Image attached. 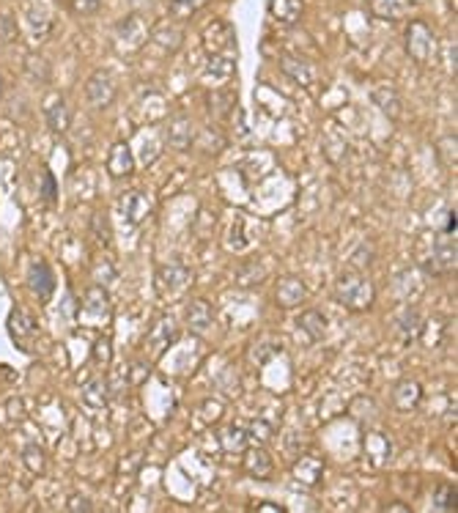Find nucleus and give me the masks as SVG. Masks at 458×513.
<instances>
[{
  "instance_id": "nucleus-1",
  "label": "nucleus",
  "mask_w": 458,
  "mask_h": 513,
  "mask_svg": "<svg viewBox=\"0 0 458 513\" xmlns=\"http://www.w3.org/2000/svg\"><path fill=\"white\" fill-rule=\"evenodd\" d=\"M333 294L335 299H337L343 308L352 310V313H365V310L374 308L376 302V286L371 283V277H365V275L357 272V269L343 272V275L335 280Z\"/></svg>"
},
{
  "instance_id": "nucleus-2",
  "label": "nucleus",
  "mask_w": 458,
  "mask_h": 513,
  "mask_svg": "<svg viewBox=\"0 0 458 513\" xmlns=\"http://www.w3.org/2000/svg\"><path fill=\"white\" fill-rule=\"evenodd\" d=\"M437 33L425 20H412L406 25V53L420 66L434 61L437 55Z\"/></svg>"
},
{
  "instance_id": "nucleus-3",
  "label": "nucleus",
  "mask_w": 458,
  "mask_h": 513,
  "mask_svg": "<svg viewBox=\"0 0 458 513\" xmlns=\"http://www.w3.org/2000/svg\"><path fill=\"white\" fill-rule=\"evenodd\" d=\"M192 283V272L184 264H162L154 275V288L162 299H179Z\"/></svg>"
},
{
  "instance_id": "nucleus-4",
  "label": "nucleus",
  "mask_w": 458,
  "mask_h": 513,
  "mask_svg": "<svg viewBox=\"0 0 458 513\" xmlns=\"http://www.w3.org/2000/svg\"><path fill=\"white\" fill-rule=\"evenodd\" d=\"M148 36H151V31H148V20L143 14H126L124 20L116 25V44L126 55L143 50Z\"/></svg>"
},
{
  "instance_id": "nucleus-5",
  "label": "nucleus",
  "mask_w": 458,
  "mask_h": 513,
  "mask_svg": "<svg viewBox=\"0 0 458 513\" xmlns=\"http://www.w3.org/2000/svg\"><path fill=\"white\" fill-rule=\"evenodd\" d=\"M420 272H423V275H431V277H442V275L456 272V242H453L447 233L437 236V242L431 245L428 258L420 264Z\"/></svg>"
},
{
  "instance_id": "nucleus-6",
  "label": "nucleus",
  "mask_w": 458,
  "mask_h": 513,
  "mask_svg": "<svg viewBox=\"0 0 458 513\" xmlns=\"http://www.w3.org/2000/svg\"><path fill=\"white\" fill-rule=\"evenodd\" d=\"M201 41L208 50V55H230V50H236V33L225 20L208 22L201 31Z\"/></svg>"
},
{
  "instance_id": "nucleus-7",
  "label": "nucleus",
  "mask_w": 458,
  "mask_h": 513,
  "mask_svg": "<svg viewBox=\"0 0 458 513\" xmlns=\"http://www.w3.org/2000/svg\"><path fill=\"white\" fill-rule=\"evenodd\" d=\"M116 80L107 72H94L85 80V99L94 110H107L110 104L116 102Z\"/></svg>"
},
{
  "instance_id": "nucleus-8",
  "label": "nucleus",
  "mask_w": 458,
  "mask_h": 513,
  "mask_svg": "<svg viewBox=\"0 0 458 513\" xmlns=\"http://www.w3.org/2000/svg\"><path fill=\"white\" fill-rule=\"evenodd\" d=\"M176 338H179L176 321H173L170 316H160V319L151 324V329H148V335H146V346H148V351H151V357L160 360V357L176 343Z\"/></svg>"
},
{
  "instance_id": "nucleus-9",
  "label": "nucleus",
  "mask_w": 458,
  "mask_h": 513,
  "mask_svg": "<svg viewBox=\"0 0 458 513\" xmlns=\"http://www.w3.org/2000/svg\"><path fill=\"white\" fill-rule=\"evenodd\" d=\"M305 299H308V286H305L302 277L286 275V277L277 280V286H274V302H277V308L283 310L299 308V305H305Z\"/></svg>"
},
{
  "instance_id": "nucleus-10",
  "label": "nucleus",
  "mask_w": 458,
  "mask_h": 513,
  "mask_svg": "<svg viewBox=\"0 0 458 513\" xmlns=\"http://www.w3.org/2000/svg\"><path fill=\"white\" fill-rule=\"evenodd\" d=\"M6 327H9L11 341H14V343H17V346L28 354V341L39 335V321H36V319H33V316H30L25 308H14L11 313H9Z\"/></svg>"
},
{
  "instance_id": "nucleus-11",
  "label": "nucleus",
  "mask_w": 458,
  "mask_h": 513,
  "mask_svg": "<svg viewBox=\"0 0 458 513\" xmlns=\"http://www.w3.org/2000/svg\"><path fill=\"white\" fill-rule=\"evenodd\" d=\"M291 475L296 478L299 486L315 489V486H321V480H324V458H318V456H313V453L296 456V461H294V467H291Z\"/></svg>"
},
{
  "instance_id": "nucleus-12",
  "label": "nucleus",
  "mask_w": 458,
  "mask_h": 513,
  "mask_svg": "<svg viewBox=\"0 0 458 513\" xmlns=\"http://www.w3.org/2000/svg\"><path fill=\"white\" fill-rule=\"evenodd\" d=\"M118 209H121V214H124V220L129 226H140L148 214H151L154 204H151V195H148V192L132 189V192H126L124 198L118 201Z\"/></svg>"
},
{
  "instance_id": "nucleus-13",
  "label": "nucleus",
  "mask_w": 458,
  "mask_h": 513,
  "mask_svg": "<svg viewBox=\"0 0 458 513\" xmlns=\"http://www.w3.org/2000/svg\"><path fill=\"white\" fill-rule=\"evenodd\" d=\"M280 69L286 77H291L299 88H313L318 80V72L308 58H299V55H283L280 58Z\"/></svg>"
},
{
  "instance_id": "nucleus-14",
  "label": "nucleus",
  "mask_w": 458,
  "mask_h": 513,
  "mask_svg": "<svg viewBox=\"0 0 458 513\" xmlns=\"http://www.w3.org/2000/svg\"><path fill=\"white\" fill-rule=\"evenodd\" d=\"M167 145L176 148V151H189V145L195 143V126H192V118L189 116H173L167 121Z\"/></svg>"
},
{
  "instance_id": "nucleus-15",
  "label": "nucleus",
  "mask_w": 458,
  "mask_h": 513,
  "mask_svg": "<svg viewBox=\"0 0 458 513\" xmlns=\"http://www.w3.org/2000/svg\"><path fill=\"white\" fill-rule=\"evenodd\" d=\"M28 283L33 288V294L47 302L52 294H55V275H52V269L50 264H44V261H33L30 269H28Z\"/></svg>"
},
{
  "instance_id": "nucleus-16",
  "label": "nucleus",
  "mask_w": 458,
  "mask_h": 513,
  "mask_svg": "<svg viewBox=\"0 0 458 513\" xmlns=\"http://www.w3.org/2000/svg\"><path fill=\"white\" fill-rule=\"evenodd\" d=\"M245 473L255 478V480H269L272 473H274V461L267 448L255 445V448H247L245 451Z\"/></svg>"
},
{
  "instance_id": "nucleus-17",
  "label": "nucleus",
  "mask_w": 458,
  "mask_h": 513,
  "mask_svg": "<svg viewBox=\"0 0 458 513\" xmlns=\"http://www.w3.org/2000/svg\"><path fill=\"white\" fill-rule=\"evenodd\" d=\"M423 401V385L417 379H401L393 387V407L398 412H412Z\"/></svg>"
},
{
  "instance_id": "nucleus-18",
  "label": "nucleus",
  "mask_w": 458,
  "mask_h": 513,
  "mask_svg": "<svg viewBox=\"0 0 458 513\" xmlns=\"http://www.w3.org/2000/svg\"><path fill=\"white\" fill-rule=\"evenodd\" d=\"M362 451H365V458L374 464V467H384L390 458H393V442L390 436L381 431H374L365 436L362 442Z\"/></svg>"
},
{
  "instance_id": "nucleus-19",
  "label": "nucleus",
  "mask_w": 458,
  "mask_h": 513,
  "mask_svg": "<svg viewBox=\"0 0 458 513\" xmlns=\"http://www.w3.org/2000/svg\"><path fill=\"white\" fill-rule=\"evenodd\" d=\"M184 316H187V327L189 332H195V335H203L206 329H211L214 324V308H211V302L206 299H192L184 310Z\"/></svg>"
},
{
  "instance_id": "nucleus-20",
  "label": "nucleus",
  "mask_w": 458,
  "mask_h": 513,
  "mask_svg": "<svg viewBox=\"0 0 458 513\" xmlns=\"http://www.w3.org/2000/svg\"><path fill=\"white\" fill-rule=\"evenodd\" d=\"M110 404V382L104 376H94L83 387V407L91 412H104Z\"/></svg>"
},
{
  "instance_id": "nucleus-21",
  "label": "nucleus",
  "mask_w": 458,
  "mask_h": 513,
  "mask_svg": "<svg viewBox=\"0 0 458 513\" xmlns=\"http://www.w3.org/2000/svg\"><path fill=\"white\" fill-rule=\"evenodd\" d=\"M107 173L113 179H126L135 173V157H132V148L126 143H116L110 148V157H107Z\"/></svg>"
},
{
  "instance_id": "nucleus-22",
  "label": "nucleus",
  "mask_w": 458,
  "mask_h": 513,
  "mask_svg": "<svg viewBox=\"0 0 458 513\" xmlns=\"http://www.w3.org/2000/svg\"><path fill=\"white\" fill-rule=\"evenodd\" d=\"M396 291L398 297L403 299V302H415L417 297L423 294V272H420V267H406L401 269L396 275Z\"/></svg>"
},
{
  "instance_id": "nucleus-23",
  "label": "nucleus",
  "mask_w": 458,
  "mask_h": 513,
  "mask_svg": "<svg viewBox=\"0 0 458 513\" xmlns=\"http://www.w3.org/2000/svg\"><path fill=\"white\" fill-rule=\"evenodd\" d=\"M420 327H423V319H420V313H417L412 305H406V308L398 313L396 335H398V341H401L403 346L415 343L417 338H420Z\"/></svg>"
},
{
  "instance_id": "nucleus-24",
  "label": "nucleus",
  "mask_w": 458,
  "mask_h": 513,
  "mask_svg": "<svg viewBox=\"0 0 458 513\" xmlns=\"http://www.w3.org/2000/svg\"><path fill=\"white\" fill-rule=\"evenodd\" d=\"M296 329H302L305 335H308V341L315 343V341H324L327 338V316L321 313V310L315 308H308L299 313V319H296Z\"/></svg>"
},
{
  "instance_id": "nucleus-25",
  "label": "nucleus",
  "mask_w": 458,
  "mask_h": 513,
  "mask_svg": "<svg viewBox=\"0 0 458 513\" xmlns=\"http://www.w3.org/2000/svg\"><path fill=\"white\" fill-rule=\"evenodd\" d=\"M72 116L74 113H72V107H69V102L63 96H58L55 102L44 110V118H47V126H50L52 135H66L69 126H72Z\"/></svg>"
},
{
  "instance_id": "nucleus-26",
  "label": "nucleus",
  "mask_w": 458,
  "mask_h": 513,
  "mask_svg": "<svg viewBox=\"0 0 458 513\" xmlns=\"http://www.w3.org/2000/svg\"><path fill=\"white\" fill-rule=\"evenodd\" d=\"M371 99L376 102V107L384 113V116H390L393 121L401 118V110H403V104H401V96H398V91L393 85H376L374 91H371Z\"/></svg>"
},
{
  "instance_id": "nucleus-27",
  "label": "nucleus",
  "mask_w": 458,
  "mask_h": 513,
  "mask_svg": "<svg viewBox=\"0 0 458 513\" xmlns=\"http://www.w3.org/2000/svg\"><path fill=\"white\" fill-rule=\"evenodd\" d=\"M148 39L154 41V44H160V50H165V53H176L181 44H184V33H181V28L179 25H173V22H162V25H157L154 31H151V36Z\"/></svg>"
},
{
  "instance_id": "nucleus-28",
  "label": "nucleus",
  "mask_w": 458,
  "mask_h": 513,
  "mask_svg": "<svg viewBox=\"0 0 458 513\" xmlns=\"http://www.w3.org/2000/svg\"><path fill=\"white\" fill-rule=\"evenodd\" d=\"M365 3L368 11L379 20H401L412 6V0H365Z\"/></svg>"
},
{
  "instance_id": "nucleus-29",
  "label": "nucleus",
  "mask_w": 458,
  "mask_h": 513,
  "mask_svg": "<svg viewBox=\"0 0 458 513\" xmlns=\"http://www.w3.org/2000/svg\"><path fill=\"white\" fill-rule=\"evenodd\" d=\"M85 316H91V319H107L110 316V297L99 283L85 291Z\"/></svg>"
},
{
  "instance_id": "nucleus-30",
  "label": "nucleus",
  "mask_w": 458,
  "mask_h": 513,
  "mask_svg": "<svg viewBox=\"0 0 458 513\" xmlns=\"http://www.w3.org/2000/svg\"><path fill=\"white\" fill-rule=\"evenodd\" d=\"M267 275H269V267H267L264 261L252 258L247 264H242V269L236 272V283L242 288H252V286H258V283H264Z\"/></svg>"
},
{
  "instance_id": "nucleus-31",
  "label": "nucleus",
  "mask_w": 458,
  "mask_h": 513,
  "mask_svg": "<svg viewBox=\"0 0 458 513\" xmlns=\"http://www.w3.org/2000/svg\"><path fill=\"white\" fill-rule=\"evenodd\" d=\"M321 148H324V154H327V160L333 165H340L346 160V154H349V143H346V138L337 132V129H330V132H324V140H321Z\"/></svg>"
},
{
  "instance_id": "nucleus-32",
  "label": "nucleus",
  "mask_w": 458,
  "mask_h": 513,
  "mask_svg": "<svg viewBox=\"0 0 458 513\" xmlns=\"http://www.w3.org/2000/svg\"><path fill=\"white\" fill-rule=\"evenodd\" d=\"M233 72H236L233 55H208L206 69H203V75L211 80H228V77H233Z\"/></svg>"
},
{
  "instance_id": "nucleus-33",
  "label": "nucleus",
  "mask_w": 458,
  "mask_h": 513,
  "mask_svg": "<svg viewBox=\"0 0 458 513\" xmlns=\"http://www.w3.org/2000/svg\"><path fill=\"white\" fill-rule=\"evenodd\" d=\"M220 445H223L225 453H245L247 445H250V439H247V431L242 426H225L220 431Z\"/></svg>"
},
{
  "instance_id": "nucleus-34",
  "label": "nucleus",
  "mask_w": 458,
  "mask_h": 513,
  "mask_svg": "<svg viewBox=\"0 0 458 513\" xmlns=\"http://www.w3.org/2000/svg\"><path fill=\"white\" fill-rule=\"evenodd\" d=\"M269 14L277 22L294 25L302 14V0H269Z\"/></svg>"
},
{
  "instance_id": "nucleus-35",
  "label": "nucleus",
  "mask_w": 458,
  "mask_h": 513,
  "mask_svg": "<svg viewBox=\"0 0 458 513\" xmlns=\"http://www.w3.org/2000/svg\"><path fill=\"white\" fill-rule=\"evenodd\" d=\"M458 508V492L453 483H439L434 492V511L453 513Z\"/></svg>"
},
{
  "instance_id": "nucleus-36",
  "label": "nucleus",
  "mask_w": 458,
  "mask_h": 513,
  "mask_svg": "<svg viewBox=\"0 0 458 513\" xmlns=\"http://www.w3.org/2000/svg\"><path fill=\"white\" fill-rule=\"evenodd\" d=\"M22 461H25V467H28L33 475L47 473V453H44L42 445H25V451H22Z\"/></svg>"
},
{
  "instance_id": "nucleus-37",
  "label": "nucleus",
  "mask_w": 458,
  "mask_h": 513,
  "mask_svg": "<svg viewBox=\"0 0 458 513\" xmlns=\"http://www.w3.org/2000/svg\"><path fill=\"white\" fill-rule=\"evenodd\" d=\"M274 429H277V426H274L272 420H267V417H255L245 431H247V439H250L252 445H255V442L264 445V442H269V436L274 434Z\"/></svg>"
},
{
  "instance_id": "nucleus-38",
  "label": "nucleus",
  "mask_w": 458,
  "mask_h": 513,
  "mask_svg": "<svg viewBox=\"0 0 458 513\" xmlns=\"http://www.w3.org/2000/svg\"><path fill=\"white\" fill-rule=\"evenodd\" d=\"M374 258H376L374 245H371V242H359L354 253L349 255V264H352V269L362 272V269H368L371 264H374Z\"/></svg>"
},
{
  "instance_id": "nucleus-39",
  "label": "nucleus",
  "mask_w": 458,
  "mask_h": 513,
  "mask_svg": "<svg viewBox=\"0 0 458 513\" xmlns=\"http://www.w3.org/2000/svg\"><path fill=\"white\" fill-rule=\"evenodd\" d=\"M277 351H280V341H272V338H267V341H261V343H255V346H252L250 360L255 363V365H264V363H269Z\"/></svg>"
},
{
  "instance_id": "nucleus-40",
  "label": "nucleus",
  "mask_w": 458,
  "mask_h": 513,
  "mask_svg": "<svg viewBox=\"0 0 458 513\" xmlns=\"http://www.w3.org/2000/svg\"><path fill=\"white\" fill-rule=\"evenodd\" d=\"M91 233H94L96 245L110 247V242H113V231H110V220H107L104 214H94V220H91Z\"/></svg>"
},
{
  "instance_id": "nucleus-41",
  "label": "nucleus",
  "mask_w": 458,
  "mask_h": 513,
  "mask_svg": "<svg viewBox=\"0 0 458 513\" xmlns=\"http://www.w3.org/2000/svg\"><path fill=\"white\" fill-rule=\"evenodd\" d=\"M208 0H167V11L173 17H192L201 6H206Z\"/></svg>"
},
{
  "instance_id": "nucleus-42",
  "label": "nucleus",
  "mask_w": 458,
  "mask_h": 513,
  "mask_svg": "<svg viewBox=\"0 0 458 513\" xmlns=\"http://www.w3.org/2000/svg\"><path fill=\"white\" fill-rule=\"evenodd\" d=\"M25 69H28V75L33 77L36 82H47L50 80V63L44 61V58H39V55H28L25 58Z\"/></svg>"
},
{
  "instance_id": "nucleus-43",
  "label": "nucleus",
  "mask_w": 458,
  "mask_h": 513,
  "mask_svg": "<svg viewBox=\"0 0 458 513\" xmlns=\"http://www.w3.org/2000/svg\"><path fill=\"white\" fill-rule=\"evenodd\" d=\"M42 198L44 204H55V201H58V182H55V176H52L50 167H44L42 173Z\"/></svg>"
},
{
  "instance_id": "nucleus-44",
  "label": "nucleus",
  "mask_w": 458,
  "mask_h": 513,
  "mask_svg": "<svg viewBox=\"0 0 458 513\" xmlns=\"http://www.w3.org/2000/svg\"><path fill=\"white\" fill-rule=\"evenodd\" d=\"M66 511L69 513H91L94 511V502H91L85 494H69V497H66Z\"/></svg>"
},
{
  "instance_id": "nucleus-45",
  "label": "nucleus",
  "mask_w": 458,
  "mask_h": 513,
  "mask_svg": "<svg viewBox=\"0 0 458 513\" xmlns=\"http://www.w3.org/2000/svg\"><path fill=\"white\" fill-rule=\"evenodd\" d=\"M140 458H143V453H129L121 458V464H118V475H124V478H132V475L140 470Z\"/></svg>"
},
{
  "instance_id": "nucleus-46",
  "label": "nucleus",
  "mask_w": 458,
  "mask_h": 513,
  "mask_svg": "<svg viewBox=\"0 0 458 513\" xmlns=\"http://www.w3.org/2000/svg\"><path fill=\"white\" fill-rule=\"evenodd\" d=\"M110 360H113V354H110V341H107V338L96 341V343H94V363L102 365V368H107Z\"/></svg>"
},
{
  "instance_id": "nucleus-47",
  "label": "nucleus",
  "mask_w": 458,
  "mask_h": 513,
  "mask_svg": "<svg viewBox=\"0 0 458 513\" xmlns=\"http://www.w3.org/2000/svg\"><path fill=\"white\" fill-rule=\"evenodd\" d=\"M14 36H17L14 22H11L9 14H3V17H0V41H14Z\"/></svg>"
},
{
  "instance_id": "nucleus-48",
  "label": "nucleus",
  "mask_w": 458,
  "mask_h": 513,
  "mask_svg": "<svg viewBox=\"0 0 458 513\" xmlns=\"http://www.w3.org/2000/svg\"><path fill=\"white\" fill-rule=\"evenodd\" d=\"M99 6H102V0H72V9L77 14H94Z\"/></svg>"
},
{
  "instance_id": "nucleus-49",
  "label": "nucleus",
  "mask_w": 458,
  "mask_h": 513,
  "mask_svg": "<svg viewBox=\"0 0 458 513\" xmlns=\"http://www.w3.org/2000/svg\"><path fill=\"white\" fill-rule=\"evenodd\" d=\"M30 28H33V31H39V33H44V31L50 28V22H47V17H44V14L30 11Z\"/></svg>"
},
{
  "instance_id": "nucleus-50",
  "label": "nucleus",
  "mask_w": 458,
  "mask_h": 513,
  "mask_svg": "<svg viewBox=\"0 0 458 513\" xmlns=\"http://www.w3.org/2000/svg\"><path fill=\"white\" fill-rule=\"evenodd\" d=\"M255 511L258 513H286L289 508H286V505H277V502H258Z\"/></svg>"
},
{
  "instance_id": "nucleus-51",
  "label": "nucleus",
  "mask_w": 458,
  "mask_h": 513,
  "mask_svg": "<svg viewBox=\"0 0 458 513\" xmlns=\"http://www.w3.org/2000/svg\"><path fill=\"white\" fill-rule=\"evenodd\" d=\"M445 220H447V223H445V233H447V236H450V233H456V209H450Z\"/></svg>"
},
{
  "instance_id": "nucleus-52",
  "label": "nucleus",
  "mask_w": 458,
  "mask_h": 513,
  "mask_svg": "<svg viewBox=\"0 0 458 513\" xmlns=\"http://www.w3.org/2000/svg\"><path fill=\"white\" fill-rule=\"evenodd\" d=\"M447 69L456 75V44H447Z\"/></svg>"
},
{
  "instance_id": "nucleus-53",
  "label": "nucleus",
  "mask_w": 458,
  "mask_h": 513,
  "mask_svg": "<svg viewBox=\"0 0 458 513\" xmlns=\"http://www.w3.org/2000/svg\"><path fill=\"white\" fill-rule=\"evenodd\" d=\"M384 511H396V513H409L412 508L409 505H403V502H390V505H384Z\"/></svg>"
},
{
  "instance_id": "nucleus-54",
  "label": "nucleus",
  "mask_w": 458,
  "mask_h": 513,
  "mask_svg": "<svg viewBox=\"0 0 458 513\" xmlns=\"http://www.w3.org/2000/svg\"><path fill=\"white\" fill-rule=\"evenodd\" d=\"M450 9H453V11H456V0H450Z\"/></svg>"
}]
</instances>
